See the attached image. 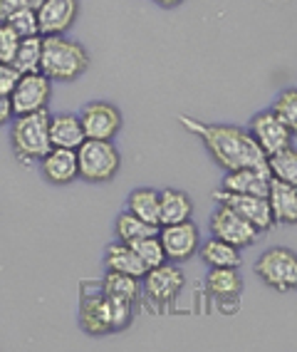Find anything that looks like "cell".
<instances>
[{
  "label": "cell",
  "mask_w": 297,
  "mask_h": 352,
  "mask_svg": "<svg viewBox=\"0 0 297 352\" xmlns=\"http://www.w3.org/2000/svg\"><path fill=\"white\" fill-rule=\"evenodd\" d=\"M186 132L196 134L203 142L213 162L223 171L246 169V166H268V157L253 139V134L235 124H215V122H201L196 117L181 114L178 117Z\"/></svg>",
  "instance_id": "6da1fadb"
},
{
  "label": "cell",
  "mask_w": 297,
  "mask_h": 352,
  "mask_svg": "<svg viewBox=\"0 0 297 352\" xmlns=\"http://www.w3.org/2000/svg\"><path fill=\"white\" fill-rule=\"evenodd\" d=\"M89 69V52L82 43L67 35H43L40 72L52 82H77Z\"/></svg>",
  "instance_id": "7a4b0ae2"
},
{
  "label": "cell",
  "mask_w": 297,
  "mask_h": 352,
  "mask_svg": "<svg viewBox=\"0 0 297 352\" xmlns=\"http://www.w3.org/2000/svg\"><path fill=\"white\" fill-rule=\"evenodd\" d=\"M132 302L112 298L107 293L84 296L80 302V327L95 338L119 333L127 325H132Z\"/></svg>",
  "instance_id": "3957f363"
},
{
  "label": "cell",
  "mask_w": 297,
  "mask_h": 352,
  "mask_svg": "<svg viewBox=\"0 0 297 352\" xmlns=\"http://www.w3.org/2000/svg\"><path fill=\"white\" fill-rule=\"evenodd\" d=\"M10 146L20 164H38L52 149L50 112L15 114L10 122Z\"/></svg>",
  "instance_id": "277c9868"
},
{
  "label": "cell",
  "mask_w": 297,
  "mask_h": 352,
  "mask_svg": "<svg viewBox=\"0 0 297 352\" xmlns=\"http://www.w3.org/2000/svg\"><path fill=\"white\" fill-rule=\"evenodd\" d=\"M77 166L80 179L87 184H107L112 182L121 166L119 149L114 142H99V139H84L77 149Z\"/></svg>",
  "instance_id": "5b68a950"
},
{
  "label": "cell",
  "mask_w": 297,
  "mask_h": 352,
  "mask_svg": "<svg viewBox=\"0 0 297 352\" xmlns=\"http://www.w3.org/2000/svg\"><path fill=\"white\" fill-rule=\"evenodd\" d=\"M255 276L268 285V288L287 293L297 288V253L283 245L268 248L263 256L255 261Z\"/></svg>",
  "instance_id": "8992f818"
},
{
  "label": "cell",
  "mask_w": 297,
  "mask_h": 352,
  "mask_svg": "<svg viewBox=\"0 0 297 352\" xmlns=\"http://www.w3.org/2000/svg\"><path fill=\"white\" fill-rule=\"evenodd\" d=\"M52 100V80L45 72H25L10 92V104L15 114H30L47 109Z\"/></svg>",
  "instance_id": "52a82bcc"
},
{
  "label": "cell",
  "mask_w": 297,
  "mask_h": 352,
  "mask_svg": "<svg viewBox=\"0 0 297 352\" xmlns=\"http://www.w3.org/2000/svg\"><path fill=\"white\" fill-rule=\"evenodd\" d=\"M158 239L166 251V261L171 263H184L198 253L201 233L193 221H178V223H164L158 226Z\"/></svg>",
  "instance_id": "ba28073f"
},
{
  "label": "cell",
  "mask_w": 297,
  "mask_h": 352,
  "mask_svg": "<svg viewBox=\"0 0 297 352\" xmlns=\"http://www.w3.org/2000/svg\"><path fill=\"white\" fill-rule=\"evenodd\" d=\"M211 236L228 241L238 248H246V245H253L258 241L260 231L248 219H243L235 208L218 204L213 216H211Z\"/></svg>",
  "instance_id": "9c48e42d"
},
{
  "label": "cell",
  "mask_w": 297,
  "mask_h": 352,
  "mask_svg": "<svg viewBox=\"0 0 297 352\" xmlns=\"http://www.w3.org/2000/svg\"><path fill=\"white\" fill-rule=\"evenodd\" d=\"M80 122H82L87 139L114 142V137H117L121 129V112L112 102L95 100V102H87V104L80 109Z\"/></svg>",
  "instance_id": "30bf717a"
},
{
  "label": "cell",
  "mask_w": 297,
  "mask_h": 352,
  "mask_svg": "<svg viewBox=\"0 0 297 352\" xmlns=\"http://www.w3.org/2000/svg\"><path fill=\"white\" fill-rule=\"evenodd\" d=\"M184 273L178 268V263H166L156 265L152 271H146L141 278V288H144L146 300H152L154 305H169L178 298L181 288H184Z\"/></svg>",
  "instance_id": "8fae6325"
},
{
  "label": "cell",
  "mask_w": 297,
  "mask_h": 352,
  "mask_svg": "<svg viewBox=\"0 0 297 352\" xmlns=\"http://www.w3.org/2000/svg\"><path fill=\"white\" fill-rule=\"evenodd\" d=\"M213 201L226 204V206L235 208L243 219H248L258 228L260 233L270 231L275 226V219H272L270 204H268V196H253V194H233V191L226 189H215L213 191Z\"/></svg>",
  "instance_id": "7c38bea8"
},
{
  "label": "cell",
  "mask_w": 297,
  "mask_h": 352,
  "mask_svg": "<svg viewBox=\"0 0 297 352\" xmlns=\"http://www.w3.org/2000/svg\"><path fill=\"white\" fill-rule=\"evenodd\" d=\"M248 132L253 134V139L258 142V146L263 149L265 157L285 149V146H290L292 137H295V134L280 122V117L272 112V109H263V112L255 114L253 120H250V124H248Z\"/></svg>",
  "instance_id": "4fadbf2b"
},
{
  "label": "cell",
  "mask_w": 297,
  "mask_h": 352,
  "mask_svg": "<svg viewBox=\"0 0 297 352\" xmlns=\"http://www.w3.org/2000/svg\"><path fill=\"white\" fill-rule=\"evenodd\" d=\"M80 0H45L38 8L40 35H64L77 23Z\"/></svg>",
  "instance_id": "5bb4252c"
},
{
  "label": "cell",
  "mask_w": 297,
  "mask_h": 352,
  "mask_svg": "<svg viewBox=\"0 0 297 352\" xmlns=\"http://www.w3.org/2000/svg\"><path fill=\"white\" fill-rule=\"evenodd\" d=\"M40 171H43L45 182L64 186L80 179V166H77V151L75 149H60L52 146L43 159H40Z\"/></svg>",
  "instance_id": "9a60e30c"
},
{
  "label": "cell",
  "mask_w": 297,
  "mask_h": 352,
  "mask_svg": "<svg viewBox=\"0 0 297 352\" xmlns=\"http://www.w3.org/2000/svg\"><path fill=\"white\" fill-rule=\"evenodd\" d=\"M221 189L233 191V194L268 196V189H270V171H268V166H246V169L226 171Z\"/></svg>",
  "instance_id": "2e32d148"
},
{
  "label": "cell",
  "mask_w": 297,
  "mask_h": 352,
  "mask_svg": "<svg viewBox=\"0 0 297 352\" xmlns=\"http://www.w3.org/2000/svg\"><path fill=\"white\" fill-rule=\"evenodd\" d=\"M87 139L84 126L80 122V114L72 112H57L50 114V142L52 146L60 149H80L82 142Z\"/></svg>",
  "instance_id": "e0dca14e"
},
{
  "label": "cell",
  "mask_w": 297,
  "mask_h": 352,
  "mask_svg": "<svg viewBox=\"0 0 297 352\" xmlns=\"http://www.w3.org/2000/svg\"><path fill=\"white\" fill-rule=\"evenodd\" d=\"M268 204H270L275 223H290V226H297V186L278 182V179H272L270 176Z\"/></svg>",
  "instance_id": "ac0fdd59"
},
{
  "label": "cell",
  "mask_w": 297,
  "mask_h": 352,
  "mask_svg": "<svg viewBox=\"0 0 297 352\" xmlns=\"http://www.w3.org/2000/svg\"><path fill=\"white\" fill-rule=\"evenodd\" d=\"M104 265L107 271L114 273H124V276L134 278H144L146 276V265L139 261V256L134 253V248L124 241H117V243L107 245L104 251Z\"/></svg>",
  "instance_id": "d6986e66"
},
{
  "label": "cell",
  "mask_w": 297,
  "mask_h": 352,
  "mask_svg": "<svg viewBox=\"0 0 297 352\" xmlns=\"http://www.w3.org/2000/svg\"><path fill=\"white\" fill-rule=\"evenodd\" d=\"M198 256L209 268H238L241 265V248L215 236L198 245Z\"/></svg>",
  "instance_id": "ffe728a7"
},
{
  "label": "cell",
  "mask_w": 297,
  "mask_h": 352,
  "mask_svg": "<svg viewBox=\"0 0 297 352\" xmlns=\"http://www.w3.org/2000/svg\"><path fill=\"white\" fill-rule=\"evenodd\" d=\"M243 288V280L238 276V268H211L206 276V290L218 302L238 300Z\"/></svg>",
  "instance_id": "44dd1931"
},
{
  "label": "cell",
  "mask_w": 297,
  "mask_h": 352,
  "mask_svg": "<svg viewBox=\"0 0 297 352\" xmlns=\"http://www.w3.org/2000/svg\"><path fill=\"white\" fill-rule=\"evenodd\" d=\"M127 208L146 223H152L156 228L161 226V199H158L156 189H146V186L134 189L127 196Z\"/></svg>",
  "instance_id": "7402d4cb"
},
{
  "label": "cell",
  "mask_w": 297,
  "mask_h": 352,
  "mask_svg": "<svg viewBox=\"0 0 297 352\" xmlns=\"http://www.w3.org/2000/svg\"><path fill=\"white\" fill-rule=\"evenodd\" d=\"M161 199V226L164 223H178V221H189L193 214V201L186 191L178 189H164L158 191Z\"/></svg>",
  "instance_id": "603a6c76"
},
{
  "label": "cell",
  "mask_w": 297,
  "mask_h": 352,
  "mask_svg": "<svg viewBox=\"0 0 297 352\" xmlns=\"http://www.w3.org/2000/svg\"><path fill=\"white\" fill-rule=\"evenodd\" d=\"M102 293H107V296H112V298H119V300H127L134 305V302L141 298L144 288H141V278L107 271V276L102 280Z\"/></svg>",
  "instance_id": "cb8c5ba5"
},
{
  "label": "cell",
  "mask_w": 297,
  "mask_h": 352,
  "mask_svg": "<svg viewBox=\"0 0 297 352\" xmlns=\"http://www.w3.org/2000/svg\"><path fill=\"white\" fill-rule=\"evenodd\" d=\"M114 233H117V239L124 241V243H134V241L158 233V228L152 226V223H146V221H141L139 216L132 214L129 208H124V211L117 216V221H114Z\"/></svg>",
  "instance_id": "d4e9b609"
},
{
  "label": "cell",
  "mask_w": 297,
  "mask_h": 352,
  "mask_svg": "<svg viewBox=\"0 0 297 352\" xmlns=\"http://www.w3.org/2000/svg\"><path fill=\"white\" fill-rule=\"evenodd\" d=\"M268 171L272 179L297 186V146H285L268 157Z\"/></svg>",
  "instance_id": "484cf974"
},
{
  "label": "cell",
  "mask_w": 297,
  "mask_h": 352,
  "mask_svg": "<svg viewBox=\"0 0 297 352\" xmlns=\"http://www.w3.org/2000/svg\"><path fill=\"white\" fill-rule=\"evenodd\" d=\"M40 63H43V35H30L20 40L13 67L20 75H25V72H40Z\"/></svg>",
  "instance_id": "4316f807"
},
{
  "label": "cell",
  "mask_w": 297,
  "mask_h": 352,
  "mask_svg": "<svg viewBox=\"0 0 297 352\" xmlns=\"http://www.w3.org/2000/svg\"><path fill=\"white\" fill-rule=\"evenodd\" d=\"M134 248V253L139 256V261L146 265V271H152V268H156V265L166 263V251L164 245H161V239H158V233H154V236H146V239H139L134 241V243H129Z\"/></svg>",
  "instance_id": "83f0119b"
},
{
  "label": "cell",
  "mask_w": 297,
  "mask_h": 352,
  "mask_svg": "<svg viewBox=\"0 0 297 352\" xmlns=\"http://www.w3.org/2000/svg\"><path fill=\"white\" fill-rule=\"evenodd\" d=\"M270 109L278 114L280 122H283L292 134H297V87L283 89V92L275 97Z\"/></svg>",
  "instance_id": "f1b7e54d"
},
{
  "label": "cell",
  "mask_w": 297,
  "mask_h": 352,
  "mask_svg": "<svg viewBox=\"0 0 297 352\" xmlns=\"http://www.w3.org/2000/svg\"><path fill=\"white\" fill-rule=\"evenodd\" d=\"M8 25L18 32L20 38H30V35H40V25H38V10L35 8H23L13 18L8 20Z\"/></svg>",
  "instance_id": "f546056e"
},
{
  "label": "cell",
  "mask_w": 297,
  "mask_h": 352,
  "mask_svg": "<svg viewBox=\"0 0 297 352\" xmlns=\"http://www.w3.org/2000/svg\"><path fill=\"white\" fill-rule=\"evenodd\" d=\"M20 40H23V38H20L18 32L8 25V23H0V63H10V65H13Z\"/></svg>",
  "instance_id": "4dcf8cb0"
},
{
  "label": "cell",
  "mask_w": 297,
  "mask_h": 352,
  "mask_svg": "<svg viewBox=\"0 0 297 352\" xmlns=\"http://www.w3.org/2000/svg\"><path fill=\"white\" fill-rule=\"evenodd\" d=\"M18 80H20V72L13 67V65H10V63H0V95L10 97V92L15 89Z\"/></svg>",
  "instance_id": "1f68e13d"
},
{
  "label": "cell",
  "mask_w": 297,
  "mask_h": 352,
  "mask_svg": "<svg viewBox=\"0 0 297 352\" xmlns=\"http://www.w3.org/2000/svg\"><path fill=\"white\" fill-rule=\"evenodd\" d=\"M27 6H30L27 0H0V23H8L18 10H23Z\"/></svg>",
  "instance_id": "d6a6232c"
},
{
  "label": "cell",
  "mask_w": 297,
  "mask_h": 352,
  "mask_svg": "<svg viewBox=\"0 0 297 352\" xmlns=\"http://www.w3.org/2000/svg\"><path fill=\"white\" fill-rule=\"evenodd\" d=\"M13 117H15V112H13V104H10V97L0 95V126L10 124Z\"/></svg>",
  "instance_id": "836d02e7"
},
{
  "label": "cell",
  "mask_w": 297,
  "mask_h": 352,
  "mask_svg": "<svg viewBox=\"0 0 297 352\" xmlns=\"http://www.w3.org/2000/svg\"><path fill=\"white\" fill-rule=\"evenodd\" d=\"M154 3H156L158 8H166V10H169V8H178L184 0H154Z\"/></svg>",
  "instance_id": "e575fe53"
},
{
  "label": "cell",
  "mask_w": 297,
  "mask_h": 352,
  "mask_svg": "<svg viewBox=\"0 0 297 352\" xmlns=\"http://www.w3.org/2000/svg\"><path fill=\"white\" fill-rule=\"evenodd\" d=\"M27 3H30V8H35V10H38V8L43 6L45 0H27Z\"/></svg>",
  "instance_id": "d590c367"
}]
</instances>
